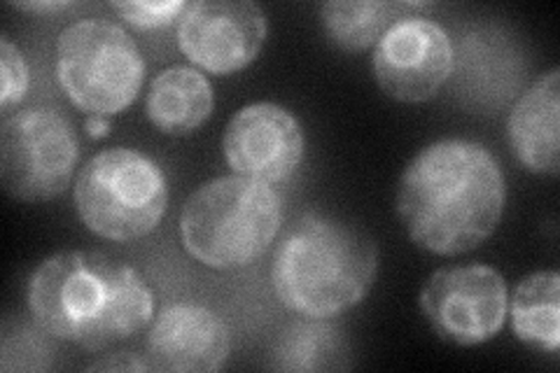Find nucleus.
<instances>
[{
    "mask_svg": "<svg viewBox=\"0 0 560 373\" xmlns=\"http://www.w3.org/2000/svg\"><path fill=\"white\" fill-rule=\"evenodd\" d=\"M506 185L495 154L477 140L442 138L399 177L395 208L420 250L455 257L477 250L504 215Z\"/></svg>",
    "mask_w": 560,
    "mask_h": 373,
    "instance_id": "f257e3e1",
    "label": "nucleus"
},
{
    "mask_svg": "<svg viewBox=\"0 0 560 373\" xmlns=\"http://www.w3.org/2000/svg\"><path fill=\"white\" fill-rule=\"evenodd\" d=\"M26 304L57 341L101 350L143 331L156 299L136 266L98 250H61L31 273Z\"/></svg>",
    "mask_w": 560,
    "mask_h": 373,
    "instance_id": "f03ea898",
    "label": "nucleus"
},
{
    "mask_svg": "<svg viewBox=\"0 0 560 373\" xmlns=\"http://www.w3.org/2000/svg\"><path fill=\"white\" fill-rule=\"evenodd\" d=\"M376 273L378 247L366 231L308 210L276 247L271 285L288 311L323 323L362 304Z\"/></svg>",
    "mask_w": 560,
    "mask_h": 373,
    "instance_id": "7ed1b4c3",
    "label": "nucleus"
},
{
    "mask_svg": "<svg viewBox=\"0 0 560 373\" xmlns=\"http://www.w3.org/2000/svg\"><path fill=\"white\" fill-rule=\"evenodd\" d=\"M280 222L283 208L271 185L222 175L201 185L183 206L180 241L206 269L236 271L269 250Z\"/></svg>",
    "mask_w": 560,
    "mask_h": 373,
    "instance_id": "20e7f679",
    "label": "nucleus"
},
{
    "mask_svg": "<svg viewBox=\"0 0 560 373\" xmlns=\"http://www.w3.org/2000/svg\"><path fill=\"white\" fill-rule=\"evenodd\" d=\"M75 208L92 234L131 243L160 226L168 206V183L162 166L131 148L94 154L75 177Z\"/></svg>",
    "mask_w": 560,
    "mask_h": 373,
    "instance_id": "39448f33",
    "label": "nucleus"
},
{
    "mask_svg": "<svg viewBox=\"0 0 560 373\" xmlns=\"http://www.w3.org/2000/svg\"><path fill=\"white\" fill-rule=\"evenodd\" d=\"M57 80L78 110L113 117L138 98L145 59L127 28L108 20H80L57 40Z\"/></svg>",
    "mask_w": 560,
    "mask_h": 373,
    "instance_id": "423d86ee",
    "label": "nucleus"
},
{
    "mask_svg": "<svg viewBox=\"0 0 560 373\" xmlns=\"http://www.w3.org/2000/svg\"><path fill=\"white\" fill-rule=\"evenodd\" d=\"M80 164V138L70 119L49 105L8 115L0 129V183L14 201L61 197Z\"/></svg>",
    "mask_w": 560,
    "mask_h": 373,
    "instance_id": "0eeeda50",
    "label": "nucleus"
},
{
    "mask_svg": "<svg viewBox=\"0 0 560 373\" xmlns=\"http://www.w3.org/2000/svg\"><path fill=\"white\" fill-rule=\"evenodd\" d=\"M506 282L486 264L444 266L420 290V311L434 334L465 348L495 339L506 323Z\"/></svg>",
    "mask_w": 560,
    "mask_h": 373,
    "instance_id": "6e6552de",
    "label": "nucleus"
},
{
    "mask_svg": "<svg viewBox=\"0 0 560 373\" xmlns=\"http://www.w3.org/2000/svg\"><path fill=\"white\" fill-rule=\"evenodd\" d=\"M372 68L385 96L399 103H425L440 94L453 73V40L440 22L428 16H399L376 43Z\"/></svg>",
    "mask_w": 560,
    "mask_h": 373,
    "instance_id": "1a4fd4ad",
    "label": "nucleus"
},
{
    "mask_svg": "<svg viewBox=\"0 0 560 373\" xmlns=\"http://www.w3.org/2000/svg\"><path fill=\"white\" fill-rule=\"evenodd\" d=\"M267 14L250 0H197L178 20V47L201 73L232 75L265 47Z\"/></svg>",
    "mask_w": 560,
    "mask_h": 373,
    "instance_id": "9d476101",
    "label": "nucleus"
},
{
    "mask_svg": "<svg viewBox=\"0 0 560 373\" xmlns=\"http://www.w3.org/2000/svg\"><path fill=\"white\" fill-rule=\"evenodd\" d=\"M306 136L300 119L278 103L241 108L222 136V152L234 175L257 183H285L304 162Z\"/></svg>",
    "mask_w": 560,
    "mask_h": 373,
    "instance_id": "9b49d317",
    "label": "nucleus"
},
{
    "mask_svg": "<svg viewBox=\"0 0 560 373\" xmlns=\"http://www.w3.org/2000/svg\"><path fill=\"white\" fill-rule=\"evenodd\" d=\"M232 354V336L222 317L199 304H173L152 319L145 362L154 371L213 373Z\"/></svg>",
    "mask_w": 560,
    "mask_h": 373,
    "instance_id": "f8f14e48",
    "label": "nucleus"
},
{
    "mask_svg": "<svg viewBox=\"0 0 560 373\" xmlns=\"http://www.w3.org/2000/svg\"><path fill=\"white\" fill-rule=\"evenodd\" d=\"M506 136L518 164L535 175L556 177L560 168V70L535 80L506 119Z\"/></svg>",
    "mask_w": 560,
    "mask_h": 373,
    "instance_id": "ddd939ff",
    "label": "nucleus"
},
{
    "mask_svg": "<svg viewBox=\"0 0 560 373\" xmlns=\"http://www.w3.org/2000/svg\"><path fill=\"white\" fill-rule=\"evenodd\" d=\"M215 108L213 84L191 66H171L154 75L145 98V115L166 136L195 133Z\"/></svg>",
    "mask_w": 560,
    "mask_h": 373,
    "instance_id": "4468645a",
    "label": "nucleus"
},
{
    "mask_svg": "<svg viewBox=\"0 0 560 373\" xmlns=\"http://www.w3.org/2000/svg\"><path fill=\"white\" fill-rule=\"evenodd\" d=\"M506 317L516 339L539 352H558L560 346V276L535 271L525 276L510 299Z\"/></svg>",
    "mask_w": 560,
    "mask_h": 373,
    "instance_id": "2eb2a0df",
    "label": "nucleus"
},
{
    "mask_svg": "<svg viewBox=\"0 0 560 373\" xmlns=\"http://www.w3.org/2000/svg\"><path fill=\"white\" fill-rule=\"evenodd\" d=\"M409 3H381V0H329L320 5V20L329 43L348 55L376 47L381 35L397 20L393 16Z\"/></svg>",
    "mask_w": 560,
    "mask_h": 373,
    "instance_id": "dca6fc26",
    "label": "nucleus"
},
{
    "mask_svg": "<svg viewBox=\"0 0 560 373\" xmlns=\"http://www.w3.org/2000/svg\"><path fill=\"white\" fill-rule=\"evenodd\" d=\"M0 75H3V86H0V110L8 117L10 108L20 105L28 92V63L8 35L0 38Z\"/></svg>",
    "mask_w": 560,
    "mask_h": 373,
    "instance_id": "f3484780",
    "label": "nucleus"
},
{
    "mask_svg": "<svg viewBox=\"0 0 560 373\" xmlns=\"http://www.w3.org/2000/svg\"><path fill=\"white\" fill-rule=\"evenodd\" d=\"M110 8L119 14V20L136 28H162L180 20L187 3L183 0H164V3H136V0H127V3H110Z\"/></svg>",
    "mask_w": 560,
    "mask_h": 373,
    "instance_id": "a211bd4d",
    "label": "nucleus"
},
{
    "mask_svg": "<svg viewBox=\"0 0 560 373\" xmlns=\"http://www.w3.org/2000/svg\"><path fill=\"white\" fill-rule=\"evenodd\" d=\"M90 369H113V371H148V362L133 358V354L129 352H119V354H113V358L103 360V362H94L90 364Z\"/></svg>",
    "mask_w": 560,
    "mask_h": 373,
    "instance_id": "6ab92c4d",
    "label": "nucleus"
},
{
    "mask_svg": "<svg viewBox=\"0 0 560 373\" xmlns=\"http://www.w3.org/2000/svg\"><path fill=\"white\" fill-rule=\"evenodd\" d=\"M12 8L31 14H57L73 8V3H66V0H33V3H12Z\"/></svg>",
    "mask_w": 560,
    "mask_h": 373,
    "instance_id": "aec40b11",
    "label": "nucleus"
},
{
    "mask_svg": "<svg viewBox=\"0 0 560 373\" xmlns=\"http://www.w3.org/2000/svg\"><path fill=\"white\" fill-rule=\"evenodd\" d=\"M86 133L92 138H105L110 133V117H98V115H90L86 117Z\"/></svg>",
    "mask_w": 560,
    "mask_h": 373,
    "instance_id": "412c9836",
    "label": "nucleus"
}]
</instances>
